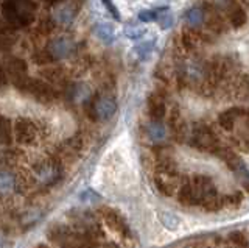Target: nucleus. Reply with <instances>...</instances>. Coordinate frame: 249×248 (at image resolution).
Returning <instances> with one entry per match:
<instances>
[{"label":"nucleus","mask_w":249,"mask_h":248,"mask_svg":"<svg viewBox=\"0 0 249 248\" xmlns=\"http://www.w3.org/2000/svg\"><path fill=\"white\" fill-rule=\"evenodd\" d=\"M154 183L158 191L165 197H171L176 192H179V186H182L181 175H179L173 161L168 158H162L158 162L154 173Z\"/></svg>","instance_id":"obj_3"},{"label":"nucleus","mask_w":249,"mask_h":248,"mask_svg":"<svg viewBox=\"0 0 249 248\" xmlns=\"http://www.w3.org/2000/svg\"><path fill=\"white\" fill-rule=\"evenodd\" d=\"M117 111V102L111 95H95L89 102V115L93 120H109Z\"/></svg>","instance_id":"obj_7"},{"label":"nucleus","mask_w":249,"mask_h":248,"mask_svg":"<svg viewBox=\"0 0 249 248\" xmlns=\"http://www.w3.org/2000/svg\"><path fill=\"white\" fill-rule=\"evenodd\" d=\"M37 133H39L37 125L33 120H30L27 117L18 119L13 125L14 139H16V142H19L20 145H31L33 142H36Z\"/></svg>","instance_id":"obj_8"},{"label":"nucleus","mask_w":249,"mask_h":248,"mask_svg":"<svg viewBox=\"0 0 249 248\" xmlns=\"http://www.w3.org/2000/svg\"><path fill=\"white\" fill-rule=\"evenodd\" d=\"M13 136V123L8 119H3V145H10Z\"/></svg>","instance_id":"obj_24"},{"label":"nucleus","mask_w":249,"mask_h":248,"mask_svg":"<svg viewBox=\"0 0 249 248\" xmlns=\"http://www.w3.org/2000/svg\"><path fill=\"white\" fill-rule=\"evenodd\" d=\"M170 128L178 141H184V137L187 134V125L184 119L181 117V113H179L178 108H175L170 114Z\"/></svg>","instance_id":"obj_14"},{"label":"nucleus","mask_w":249,"mask_h":248,"mask_svg":"<svg viewBox=\"0 0 249 248\" xmlns=\"http://www.w3.org/2000/svg\"><path fill=\"white\" fill-rule=\"evenodd\" d=\"M241 201V195L237 192V193H229V195H226L224 200H221V206H235Z\"/></svg>","instance_id":"obj_25"},{"label":"nucleus","mask_w":249,"mask_h":248,"mask_svg":"<svg viewBox=\"0 0 249 248\" xmlns=\"http://www.w3.org/2000/svg\"><path fill=\"white\" fill-rule=\"evenodd\" d=\"M235 97L241 102H249V76H241L235 83Z\"/></svg>","instance_id":"obj_22"},{"label":"nucleus","mask_w":249,"mask_h":248,"mask_svg":"<svg viewBox=\"0 0 249 248\" xmlns=\"http://www.w3.org/2000/svg\"><path fill=\"white\" fill-rule=\"evenodd\" d=\"M202 44H207L202 32H199V28H187L181 35V45L184 52H196L202 47Z\"/></svg>","instance_id":"obj_11"},{"label":"nucleus","mask_w":249,"mask_h":248,"mask_svg":"<svg viewBox=\"0 0 249 248\" xmlns=\"http://www.w3.org/2000/svg\"><path fill=\"white\" fill-rule=\"evenodd\" d=\"M179 201L185 206H201L209 211L221 208V198L212 178L206 175H195L182 183L178 192Z\"/></svg>","instance_id":"obj_1"},{"label":"nucleus","mask_w":249,"mask_h":248,"mask_svg":"<svg viewBox=\"0 0 249 248\" xmlns=\"http://www.w3.org/2000/svg\"><path fill=\"white\" fill-rule=\"evenodd\" d=\"M47 2H52L53 3V2H61V0H47Z\"/></svg>","instance_id":"obj_31"},{"label":"nucleus","mask_w":249,"mask_h":248,"mask_svg":"<svg viewBox=\"0 0 249 248\" xmlns=\"http://www.w3.org/2000/svg\"><path fill=\"white\" fill-rule=\"evenodd\" d=\"M3 19L10 28L28 27L36 16V3L33 0H3Z\"/></svg>","instance_id":"obj_2"},{"label":"nucleus","mask_w":249,"mask_h":248,"mask_svg":"<svg viewBox=\"0 0 249 248\" xmlns=\"http://www.w3.org/2000/svg\"><path fill=\"white\" fill-rule=\"evenodd\" d=\"M139 19L142 22H154L156 19H159V16H158V13L153 10H143V11H140Z\"/></svg>","instance_id":"obj_26"},{"label":"nucleus","mask_w":249,"mask_h":248,"mask_svg":"<svg viewBox=\"0 0 249 248\" xmlns=\"http://www.w3.org/2000/svg\"><path fill=\"white\" fill-rule=\"evenodd\" d=\"M185 22L189 24L190 28H199L204 25L206 22V11L202 8V5L193 6L185 13Z\"/></svg>","instance_id":"obj_16"},{"label":"nucleus","mask_w":249,"mask_h":248,"mask_svg":"<svg viewBox=\"0 0 249 248\" xmlns=\"http://www.w3.org/2000/svg\"><path fill=\"white\" fill-rule=\"evenodd\" d=\"M103 3H105V6H106V8L109 10V13H111V14H112V16H114L115 19H119V11L115 10V6L112 5V2H111V0H103Z\"/></svg>","instance_id":"obj_30"},{"label":"nucleus","mask_w":249,"mask_h":248,"mask_svg":"<svg viewBox=\"0 0 249 248\" xmlns=\"http://www.w3.org/2000/svg\"><path fill=\"white\" fill-rule=\"evenodd\" d=\"M95 35L100 41H103L105 44H111L115 39V33L112 25L106 24V22H101V24L95 25Z\"/></svg>","instance_id":"obj_20"},{"label":"nucleus","mask_w":249,"mask_h":248,"mask_svg":"<svg viewBox=\"0 0 249 248\" xmlns=\"http://www.w3.org/2000/svg\"><path fill=\"white\" fill-rule=\"evenodd\" d=\"M14 86L20 92H23V94L31 95L35 100H37V102H41V103H52L58 98V92L54 91L53 86H50L49 83L37 80V78L25 76V78L20 80L19 83H16Z\"/></svg>","instance_id":"obj_6"},{"label":"nucleus","mask_w":249,"mask_h":248,"mask_svg":"<svg viewBox=\"0 0 249 248\" xmlns=\"http://www.w3.org/2000/svg\"><path fill=\"white\" fill-rule=\"evenodd\" d=\"M248 114H249L248 108L233 106V108H229V110H226L224 113L220 114V117H218V123H220V127L224 131H233L237 127L238 120L241 117H245V115H248Z\"/></svg>","instance_id":"obj_9"},{"label":"nucleus","mask_w":249,"mask_h":248,"mask_svg":"<svg viewBox=\"0 0 249 248\" xmlns=\"http://www.w3.org/2000/svg\"><path fill=\"white\" fill-rule=\"evenodd\" d=\"M148 136L153 142H162L167 136V128L163 127V123L160 120H153L146 128Z\"/></svg>","instance_id":"obj_19"},{"label":"nucleus","mask_w":249,"mask_h":248,"mask_svg":"<svg viewBox=\"0 0 249 248\" xmlns=\"http://www.w3.org/2000/svg\"><path fill=\"white\" fill-rule=\"evenodd\" d=\"M126 35L129 38H132V39H137L139 36L143 35V30L140 27H129V28H126Z\"/></svg>","instance_id":"obj_29"},{"label":"nucleus","mask_w":249,"mask_h":248,"mask_svg":"<svg viewBox=\"0 0 249 248\" xmlns=\"http://www.w3.org/2000/svg\"><path fill=\"white\" fill-rule=\"evenodd\" d=\"M245 2H246V3H248V5H249V0H245Z\"/></svg>","instance_id":"obj_32"},{"label":"nucleus","mask_w":249,"mask_h":248,"mask_svg":"<svg viewBox=\"0 0 249 248\" xmlns=\"http://www.w3.org/2000/svg\"><path fill=\"white\" fill-rule=\"evenodd\" d=\"M159 25L163 30H167V28H170L171 25H173V18H171L170 13H162L160 14V16H159Z\"/></svg>","instance_id":"obj_28"},{"label":"nucleus","mask_w":249,"mask_h":248,"mask_svg":"<svg viewBox=\"0 0 249 248\" xmlns=\"http://www.w3.org/2000/svg\"><path fill=\"white\" fill-rule=\"evenodd\" d=\"M53 18H54V20L58 22V24L67 25L73 19V10L70 8V6H67V5H61L56 8V11H54Z\"/></svg>","instance_id":"obj_21"},{"label":"nucleus","mask_w":249,"mask_h":248,"mask_svg":"<svg viewBox=\"0 0 249 248\" xmlns=\"http://www.w3.org/2000/svg\"><path fill=\"white\" fill-rule=\"evenodd\" d=\"M154 47V41L151 42H143V44H140L139 47H137V55L140 59H146L148 57H150V53Z\"/></svg>","instance_id":"obj_23"},{"label":"nucleus","mask_w":249,"mask_h":248,"mask_svg":"<svg viewBox=\"0 0 249 248\" xmlns=\"http://www.w3.org/2000/svg\"><path fill=\"white\" fill-rule=\"evenodd\" d=\"M67 98L72 103H81L89 98V88L83 83H72L67 88Z\"/></svg>","instance_id":"obj_15"},{"label":"nucleus","mask_w":249,"mask_h":248,"mask_svg":"<svg viewBox=\"0 0 249 248\" xmlns=\"http://www.w3.org/2000/svg\"><path fill=\"white\" fill-rule=\"evenodd\" d=\"M42 75L47 76V78L52 80V81H58V80L62 78V71H59V69H53V67H50V69H47V71H44Z\"/></svg>","instance_id":"obj_27"},{"label":"nucleus","mask_w":249,"mask_h":248,"mask_svg":"<svg viewBox=\"0 0 249 248\" xmlns=\"http://www.w3.org/2000/svg\"><path fill=\"white\" fill-rule=\"evenodd\" d=\"M190 141L195 149L206 152V153L218 154V152L223 149V145L220 142V139H218L216 133L213 131V128L209 127L207 123H196V125L192 128Z\"/></svg>","instance_id":"obj_5"},{"label":"nucleus","mask_w":249,"mask_h":248,"mask_svg":"<svg viewBox=\"0 0 249 248\" xmlns=\"http://www.w3.org/2000/svg\"><path fill=\"white\" fill-rule=\"evenodd\" d=\"M2 192L5 197L10 192H18V175L6 169L2 172Z\"/></svg>","instance_id":"obj_18"},{"label":"nucleus","mask_w":249,"mask_h":248,"mask_svg":"<svg viewBox=\"0 0 249 248\" xmlns=\"http://www.w3.org/2000/svg\"><path fill=\"white\" fill-rule=\"evenodd\" d=\"M146 105H148V114L153 120H160L165 117L167 114V103H165V97L162 95V92L154 91L148 95L146 100Z\"/></svg>","instance_id":"obj_10"},{"label":"nucleus","mask_w":249,"mask_h":248,"mask_svg":"<svg viewBox=\"0 0 249 248\" xmlns=\"http://www.w3.org/2000/svg\"><path fill=\"white\" fill-rule=\"evenodd\" d=\"M30 178L35 186H41V188H50L61 181L62 178V164L56 158L39 161L31 167Z\"/></svg>","instance_id":"obj_4"},{"label":"nucleus","mask_w":249,"mask_h":248,"mask_svg":"<svg viewBox=\"0 0 249 248\" xmlns=\"http://www.w3.org/2000/svg\"><path fill=\"white\" fill-rule=\"evenodd\" d=\"M103 217H105V222L107 223L109 228L115 229L117 232H120V234H126L128 229H126V223L122 219V217L117 214L115 211H111V209H106L103 212Z\"/></svg>","instance_id":"obj_17"},{"label":"nucleus","mask_w":249,"mask_h":248,"mask_svg":"<svg viewBox=\"0 0 249 248\" xmlns=\"http://www.w3.org/2000/svg\"><path fill=\"white\" fill-rule=\"evenodd\" d=\"M75 45L72 41L66 39V38H58L49 45V53L53 59H66L73 53Z\"/></svg>","instance_id":"obj_13"},{"label":"nucleus","mask_w":249,"mask_h":248,"mask_svg":"<svg viewBox=\"0 0 249 248\" xmlns=\"http://www.w3.org/2000/svg\"><path fill=\"white\" fill-rule=\"evenodd\" d=\"M3 75L5 76H10L13 84L19 83L20 80L25 78V76H28L27 75V63L22 58H11L5 64Z\"/></svg>","instance_id":"obj_12"}]
</instances>
